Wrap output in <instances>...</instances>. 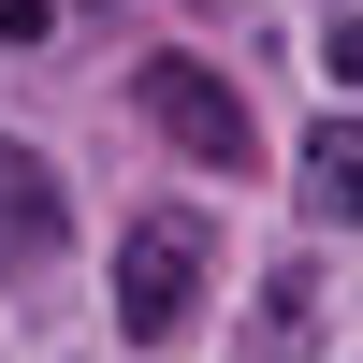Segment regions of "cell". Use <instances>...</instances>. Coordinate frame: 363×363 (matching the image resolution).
Here are the masks:
<instances>
[{
    "mask_svg": "<svg viewBox=\"0 0 363 363\" xmlns=\"http://www.w3.org/2000/svg\"><path fill=\"white\" fill-rule=\"evenodd\" d=\"M203 306V218H131V247H116V335L174 349Z\"/></svg>",
    "mask_w": 363,
    "mask_h": 363,
    "instance_id": "1",
    "label": "cell"
},
{
    "mask_svg": "<svg viewBox=\"0 0 363 363\" xmlns=\"http://www.w3.org/2000/svg\"><path fill=\"white\" fill-rule=\"evenodd\" d=\"M131 102H145V131H160V145H189V160H262L247 87H233V73H203V58H145V73H131Z\"/></svg>",
    "mask_w": 363,
    "mask_h": 363,
    "instance_id": "2",
    "label": "cell"
},
{
    "mask_svg": "<svg viewBox=\"0 0 363 363\" xmlns=\"http://www.w3.org/2000/svg\"><path fill=\"white\" fill-rule=\"evenodd\" d=\"M58 247H73L58 160H44V145H0V277H58Z\"/></svg>",
    "mask_w": 363,
    "mask_h": 363,
    "instance_id": "3",
    "label": "cell"
},
{
    "mask_svg": "<svg viewBox=\"0 0 363 363\" xmlns=\"http://www.w3.org/2000/svg\"><path fill=\"white\" fill-rule=\"evenodd\" d=\"M306 218H363V116L306 131Z\"/></svg>",
    "mask_w": 363,
    "mask_h": 363,
    "instance_id": "4",
    "label": "cell"
},
{
    "mask_svg": "<svg viewBox=\"0 0 363 363\" xmlns=\"http://www.w3.org/2000/svg\"><path fill=\"white\" fill-rule=\"evenodd\" d=\"M320 58H335V87H363V15L335 29V44H320Z\"/></svg>",
    "mask_w": 363,
    "mask_h": 363,
    "instance_id": "5",
    "label": "cell"
}]
</instances>
